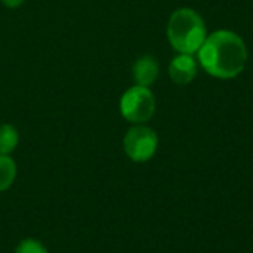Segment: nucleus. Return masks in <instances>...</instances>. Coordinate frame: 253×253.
Returning a JSON list of instances; mask_svg holds the SVG:
<instances>
[{
  "instance_id": "1",
  "label": "nucleus",
  "mask_w": 253,
  "mask_h": 253,
  "mask_svg": "<svg viewBox=\"0 0 253 253\" xmlns=\"http://www.w3.org/2000/svg\"><path fill=\"white\" fill-rule=\"evenodd\" d=\"M196 54L200 66L210 77L220 80H231L241 75L248 61L245 40L231 30H217L207 35Z\"/></svg>"
},
{
  "instance_id": "2",
  "label": "nucleus",
  "mask_w": 253,
  "mask_h": 253,
  "mask_svg": "<svg viewBox=\"0 0 253 253\" xmlns=\"http://www.w3.org/2000/svg\"><path fill=\"white\" fill-rule=\"evenodd\" d=\"M167 39L179 54L194 56L207 39L205 19L191 7L175 9L167 23Z\"/></svg>"
},
{
  "instance_id": "3",
  "label": "nucleus",
  "mask_w": 253,
  "mask_h": 253,
  "mask_svg": "<svg viewBox=\"0 0 253 253\" xmlns=\"http://www.w3.org/2000/svg\"><path fill=\"white\" fill-rule=\"evenodd\" d=\"M120 111L126 122L142 125L149 122L156 111V101L149 87L134 85L128 90L123 92L120 99Z\"/></svg>"
},
{
  "instance_id": "4",
  "label": "nucleus",
  "mask_w": 253,
  "mask_h": 253,
  "mask_svg": "<svg viewBox=\"0 0 253 253\" xmlns=\"http://www.w3.org/2000/svg\"><path fill=\"white\" fill-rule=\"evenodd\" d=\"M125 155L135 163H144L155 156L158 149V135L153 128L142 125L132 126L123 137Z\"/></svg>"
},
{
  "instance_id": "5",
  "label": "nucleus",
  "mask_w": 253,
  "mask_h": 253,
  "mask_svg": "<svg viewBox=\"0 0 253 253\" xmlns=\"http://www.w3.org/2000/svg\"><path fill=\"white\" fill-rule=\"evenodd\" d=\"M198 73V61L191 54H177L169 64V77L173 84L187 85Z\"/></svg>"
},
{
  "instance_id": "6",
  "label": "nucleus",
  "mask_w": 253,
  "mask_h": 253,
  "mask_svg": "<svg viewBox=\"0 0 253 253\" xmlns=\"http://www.w3.org/2000/svg\"><path fill=\"white\" fill-rule=\"evenodd\" d=\"M132 75H134L135 85L141 87H151L160 75V64L153 56H141L132 66Z\"/></svg>"
},
{
  "instance_id": "7",
  "label": "nucleus",
  "mask_w": 253,
  "mask_h": 253,
  "mask_svg": "<svg viewBox=\"0 0 253 253\" xmlns=\"http://www.w3.org/2000/svg\"><path fill=\"white\" fill-rule=\"evenodd\" d=\"M18 177V165L11 155H0V193L7 191Z\"/></svg>"
},
{
  "instance_id": "8",
  "label": "nucleus",
  "mask_w": 253,
  "mask_h": 253,
  "mask_svg": "<svg viewBox=\"0 0 253 253\" xmlns=\"http://www.w3.org/2000/svg\"><path fill=\"white\" fill-rule=\"evenodd\" d=\"M19 144V132L11 123L0 125V155H11Z\"/></svg>"
},
{
  "instance_id": "9",
  "label": "nucleus",
  "mask_w": 253,
  "mask_h": 253,
  "mask_svg": "<svg viewBox=\"0 0 253 253\" xmlns=\"http://www.w3.org/2000/svg\"><path fill=\"white\" fill-rule=\"evenodd\" d=\"M14 253H49V250L45 248L42 241L35 238H25L18 243Z\"/></svg>"
},
{
  "instance_id": "10",
  "label": "nucleus",
  "mask_w": 253,
  "mask_h": 253,
  "mask_svg": "<svg viewBox=\"0 0 253 253\" xmlns=\"http://www.w3.org/2000/svg\"><path fill=\"white\" fill-rule=\"evenodd\" d=\"M7 9H18L25 4V0H0Z\"/></svg>"
}]
</instances>
